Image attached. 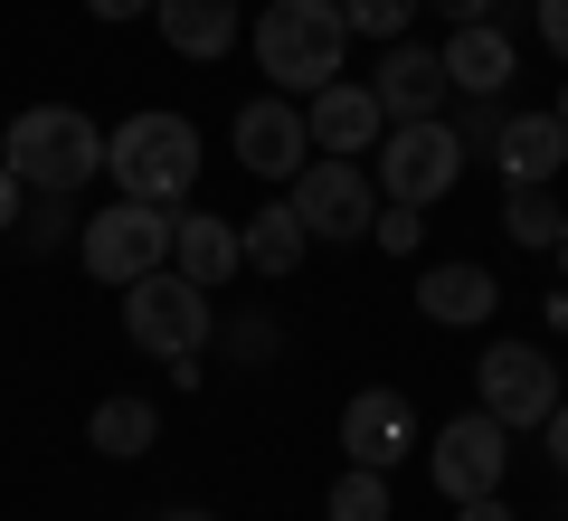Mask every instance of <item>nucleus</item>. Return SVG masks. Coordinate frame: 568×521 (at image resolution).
I'll return each instance as SVG.
<instances>
[{
  "instance_id": "19",
  "label": "nucleus",
  "mask_w": 568,
  "mask_h": 521,
  "mask_svg": "<svg viewBox=\"0 0 568 521\" xmlns=\"http://www.w3.org/2000/svg\"><path fill=\"white\" fill-rule=\"evenodd\" d=\"M237 247H246V275H265V284H284L294 265L313 257V238H304V219L294 209H256V219H237Z\"/></svg>"
},
{
  "instance_id": "29",
  "label": "nucleus",
  "mask_w": 568,
  "mask_h": 521,
  "mask_svg": "<svg viewBox=\"0 0 568 521\" xmlns=\"http://www.w3.org/2000/svg\"><path fill=\"white\" fill-rule=\"evenodd\" d=\"M540 437H549V464H559V474H568V399L549 408V427H540Z\"/></svg>"
},
{
  "instance_id": "9",
  "label": "nucleus",
  "mask_w": 568,
  "mask_h": 521,
  "mask_svg": "<svg viewBox=\"0 0 568 521\" xmlns=\"http://www.w3.org/2000/svg\"><path fill=\"white\" fill-rule=\"evenodd\" d=\"M426 464H436V493L446 502H484V493H503V474H511V427L484 418V408H474V418H446Z\"/></svg>"
},
{
  "instance_id": "16",
  "label": "nucleus",
  "mask_w": 568,
  "mask_h": 521,
  "mask_svg": "<svg viewBox=\"0 0 568 521\" xmlns=\"http://www.w3.org/2000/svg\"><path fill=\"white\" fill-rule=\"evenodd\" d=\"M493 303H503V284H493V265H474V257H446V265H426V275H417V313L446 322V332L484 322Z\"/></svg>"
},
{
  "instance_id": "15",
  "label": "nucleus",
  "mask_w": 568,
  "mask_h": 521,
  "mask_svg": "<svg viewBox=\"0 0 568 521\" xmlns=\"http://www.w3.org/2000/svg\"><path fill=\"white\" fill-rule=\"evenodd\" d=\"M152 29L171 39V58H200V67H219L227 48L246 39L237 0H152Z\"/></svg>"
},
{
  "instance_id": "18",
  "label": "nucleus",
  "mask_w": 568,
  "mask_h": 521,
  "mask_svg": "<svg viewBox=\"0 0 568 521\" xmlns=\"http://www.w3.org/2000/svg\"><path fill=\"white\" fill-rule=\"evenodd\" d=\"M436 58H446V86H455V96H503V86L521 77V58H511V39H503L493 20H465Z\"/></svg>"
},
{
  "instance_id": "2",
  "label": "nucleus",
  "mask_w": 568,
  "mask_h": 521,
  "mask_svg": "<svg viewBox=\"0 0 568 521\" xmlns=\"http://www.w3.org/2000/svg\"><path fill=\"white\" fill-rule=\"evenodd\" d=\"M351 58V20L342 0H265L256 20V67L275 77V96H323Z\"/></svg>"
},
{
  "instance_id": "8",
  "label": "nucleus",
  "mask_w": 568,
  "mask_h": 521,
  "mask_svg": "<svg viewBox=\"0 0 568 521\" xmlns=\"http://www.w3.org/2000/svg\"><path fill=\"white\" fill-rule=\"evenodd\" d=\"M474 389H484V418H503L511 437H521V427H549V408L568 399L559 361H549L540 341H493L484 361H474Z\"/></svg>"
},
{
  "instance_id": "37",
  "label": "nucleus",
  "mask_w": 568,
  "mask_h": 521,
  "mask_svg": "<svg viewBox=\"0 0 568 521\" xmlns=\"http://www.w3.org/2000/svg\"><path fill=\"white\" fill-rule=\"evenodd\" d=\"M0 133H10V123H0Z\"/></svg>"
},
{
  "instance_id": "25",
  "label": "nucleus",
  "mask_w": 568,
  "mask_h": 521,
  "mask_svg": "<svg viewBox=\"0 0 568 521\" xmlns=\"http://www.w3.org/2000/svg\"><path fill=\"white\" fill-rule=\"evenodd\" d=\"M85 219H67V200H48V190H29V209H20V247H58V238H77Z\"/></svg>"
},
{
  "instance_id": "14",
  "label": "nucleus",
  "mask_w": 568,
  "mask_h": 521,
  "mask_svg": "<svg viewBox=\"0 0 568 521\" xmlns=\"http://www.w3.org/2000/svg\"><path fill=\"white\" fill-rule=\"evenodd\" d=\"M171 265L190 284L219 294L227 275H246V247H237V219H209V209H171Z\"/></svg>"
},
{
  "instance_id": "1",
  "label": "nucleus",
  "mask_w": 568,
  "mask_h": 521,
  "mask_svg": "<svg viewBox=\"0 0 568 521\" xmlns=\"http://www.w3.org/2000/svg\"><path fill=\"white\" fill-rule=\"evenodd\" d=\"M104 171H114L123 200H152V209H181L190 181H200V123L171 114V104H142L104 133Z\"/></svg>"
},
{
  "instance_id": "27",
  "label": "nucleus",
  "mask_w": 568,
  "mask_h": 521,
  "mask_svg": "<svg viewBox=\"0 0 568 521\" xmlns=\"http://www.w3.org/2000/svg\"><path fill=\"white\" fill-rule=\"evenodd\" d=\"M227 351H237V361H265V351H275V322H237V332H227Z\"/></svg>"
},
{
  "instance_id": "6",
  "label": "nucleus",
  "mask_w": 568,
  "mask_h": 521,
  "mask_svg": "<svg viewBox=\"0 0 568 521\" xmlns=\"http://www.w3.org/2000/svg\"><path fill=\"white\" fill-rule=\"evenodd\" d=\"M77 257H85V275L95 284H133V275H152V265H171V209H152V200H114V209H95V219L77 228Z\"/></svg>"
},
{
  "instance_id": "32",
  "label": "nucleus",
  "mask_w": 568,
  "mask_h": 521,
  "mask_svg": "<svg viewBox=\"0 0 568 521\" xmlns=\"http://www.w3.org/2000/svg\"><path fill=\"white\" fill-rule=\"evenodd\" d=\"M85 10H95V20H142L152 0H85Z\"/></svg>"
},
{
  "instance_id": "13",
  "label": "nucleus",
  "mask_w": 568,
  "mask_h": 521,
  "mask_svg": "<svg viewBox=\"0 0 568 521\" xmlns=\"http://www.w3.org/2000/svg\"><path fill=\"white\" fill-rule=\"evenodd\" d=\"M369 96L388 104V123H426L436 104L455 96V86H446V58H436V48L388 39V58H379V77H369Z\"/></svg>"
},
{
  "instance_id": "11",
  "label": "nucleus",
  "mask_w": 568,
  "mask_h": 521,
  "mask_svg": "<svg viewBox=\"0 0 568 521\" xmlns=\"http://www.w3.org/2000/svg\"><path fill=\"white\" fill-rule=\"evenodd\" d=\"M304 123H313V152H342V161H361V152H379V133H388V104L369 96L361 77H332L323 96H304Z\"/></svg>"
},
{
  "instance_id": "5",
  "label": "nucleus",
  "mask_w": 568,
  "mask_h": 521,
  "mask_svg": "<svg viewBox=\"0 0 568 521\" xmlns=\"http://www.w3.org/2000/svg\"><path fill=\"white\" fill-rule=\"evenodd\" d=\"M369 181H379V200L436 209L455 181H465V133H455L446 114H426V123H388V133H379V161H369Z\"/></svg>"
},
{
  "instance_id": "17",
  "label": "nucleus",
  "mask_w": 568,
  "mask_h": 521,
  "mask_svg": "<svg viewBox=\"0 0 568 521\" xmlns=\"http://www.w3.org/2000/svg\"><path fill=\"white\" fill-rule=\"evenodd\" d=\"M493 161H503V190L559 181V171H568V123L559 114H511L503 142H493Z\"/></svg>"
},
{
  "instance_id": "35",
  "label": "nucleus",
  "mask_w": 568,
  "mask_h": 521,
  "mask_svg": "<svg viewBox=\"0 0 568 521\" xmlns=\"http://www.w3.org/2000/svg\"><path fill=\"white\" fill-rule=\"evenodd\" d=\"M549 114H559V123H568V77H559V104H549Z\"/></svg>"
},
{
  "instance_id": "23",
  "label": "nucleus",
  "mask_w": 568,
  "mask_h": 521,
  "mask_svg": "<svg viewBox=\"0 0 568 521\" xmlns=\"http://www.w3.org/2000/svg\"><path fill=\"white\" fill-rule=\"evenodd\" d=\"M426 0H342L351 39H407V20H417Z\"/></svg>"
},
{
  "instance_id": "12",
  "label": "nucleus",
  "mask_w": 568,
  "mask_h": 521,
  "mask_svg": "<svg viewBox=\"0 0 568 521\" xmlns=\"http://www.w3.org/2000/svg\"><path fill=\"white\" fill-rule=\"evenodd\" d=\"M342 455L388 474L398 455H417V408H407L398 389H361V399L342 408Z\"/></svg>"
},
{
  "instance_id": "4",
  "label": "nucleus",
  "mask_w": 568,
  "mask_h": 521,
  "mask_svg": "<svg viewBox=\"0 0 568 521\" xmlns=\"http://www.w3.org/2000/svg\"><path fill=\"white\" fill-rule=\"evenodd\" d=\"M123 332H133V351H152V361H200V341L219 332V303H209V284H190L181 265H152V275L123 284Z\"/></svg>"
},
{
  "instance_id": "22",
  "label": "nucleus",
  "mask_w": 568,
  "mask_h": 521,
  "mask_svg": "<svg viewBox=\"0 0 568 521\" xmlns=\"http://www.w3.org/2000/svg\"><path fill=\"white\" fill-rule=\"evenodd\" d=\"M323 512L332 521H388V474H379V464H351V474L323 493Z\"/></svg>"
},
{
  "instance_id": "36",
  "label": "nucleus",
  "mask_w": 568,
  "mask_h": 521,
  "mask_svg": "<svg viewBox=\"0 0 568 521\" xmlns=\"http://www.w3.org/2000/svg\"><path fill=\"white\" fill-rule=\"evenodd\" d=\"M559 275H568V228H559Z\"/></svg>"
},
{
  "instance_id": "20",
  "label": "nucleus",
  "mask_w": 568,
  "mask_h": 521,
  "mask_svg": "<svg viewBox=\"0 0 568 521\" xmlns=\"http://www.w3.org/2000/svg\"><path fill=\"white\" fill-rule=\"evenodd\" d=\"M152 437H162V408H152V399H104L95 418H85V445H95V455H114V464L152 455Z\"/></svg>"
},
{
  "instance_id": "34",
  "label": "nucleus",
  "mask_w": 568,
  "mask_h": 521,
  "mask_svg": "<svg viewBox=\"0 0 568 521\" xmlns=\"http://www.w3.org/2000/svg\"><path fill=\"white\" fill-rule=\"evenodd\" d=\"M162 521H209V512H200V502H181V512H162Z\"/></svg>"
},
{
  "instance_id": "24",
  "label": "nucleus",
  "mask_w": 568,
  "mask_h": 521,
  "mask_svg": "<svg viewBox=\"0 0 568 521\" xmlns=\"http://www.w3.org/2000/svg\"><path fill=\"white\" fill-rule=\"evenodd\" d=\"M369 238H379L388 257H417V247H426V209H407V200H379V219H369Z\"/></svg>"
},
{
  "instance_id": "33",
  "label": "nucleus",
  "mask_w": 568,
  "mask_h": 521,
  "mask_svg": "<svg viewBox=\"0 0 568 521\" xmlns=\"http://www.w3.org/2000/svg\"><path fill=\"white\" fill-rule=\"evenodd\" d=\"M540 313H549V332H568V284H559V294L540 303Z\"/></svg>"
},
{
  "instance_id": "10",
  "label": "nucleus",
  "mask_w": 568,
  "mask_h": 521,
  "mask_svg": "<svg viewBox=\"0 0 568 521\" xmlns=\"http://www.w3.org/2000/svg\"><path fill=\"white\" fill-rule=\"evenodd\" d=\"M227 142H237V161L256 171V181H275V190L313 161V123H304V104H294V96H256V104H237V133H227Z\"/></svg>"
},
{
  "instance_id": "26",
  "label": "nucleus",
  "mask_w": 568,
  "mask_h": 521,
  "mask_svg": "<svg viewBox=\"0 0 568 521\" xmlns=\"http://www.w3.org/2000/svg\"><path fill=\"white\" fill-rule=\"evenodd\" d=\"M20 209H29V181H20V171H10V161H0V238L20 228Z\"/></svg>"
},
{
  "instance_id": "3",
  "label": "nucleus",
  "mask_w": 568,
  "mask_h": 521,
  "mask_svg": "<svg viewBox=\"0 0 568 521\" xmlns=\"http://www.w3.org/2000/svg\"><path fill=\"white\" fill-rule=\"evenodd\" d=\"M0 161H10L29 190H48V200H77L104 171V123L77 114V104H29V114H10V133H0Z\"/></svg>"
},
{
  "instance_id": "31",
  "label": "nucleus",
  "mask_w": 568,
  "mask_h": 521,
  "mask_svg": "<svg viewBox=\"0 0 568 521\" xmlns=\"http://www.w3.org/2000/svg\"><path fill=\"white\" fill-rule=\"evenodd\" d=\"M426 10H446V20H455V29H465V20H484L493 0H426Z\"/></svg>"
},
{
  "instance_id": "28",
  "label": "nucleus",
  "mask_w": 568,
  "mask_h": 521,
  "mask_svg": "<svg viewBox=\"0 0 568 521\" xmlns=\"http://www.w3.org/2000/svg\"><path fill=\"white\" fill-rule=\"evenodd\" d=\"M540 39L559 48V58H568V0H540Z\"/></svg>"
},
{
  "instance_id": "30",
  "label": "nucleus",
  "mask_w": 568,
  "mask_h": 521,
  "mask_svg": "<svg viewBox=\"0 0 568 521\" xmlns=\"http://www.w3.org/2000/svg\"><path fill=\"white\" fill-rule=\"evenodd\" d=\"M455 521H511V502H503V493H484V502H455Z\"/></svg>"
},
{
  "instance_id": "21",
  "label": "nucleus",
  "mask_w": 568,
  "mask_h": 521,
  "mask_svg": "<svg viewBox=\"0 0 568 521\" xmlns=\"http://www.w3.org/2000/svg\"><path fill=\"white\" fill-rule=\"evenodd\" d=\"M503 228H511V247H559L568 209L549 200V181H530V190H503Z\"/></svg>"
},
{
  "instance_id": "7",
  "label": "nucleus",
  "mask_w": 568,
  "mask_h": 521,
  "mask_svg": "<svg viewBox=\"0 0 568 521\" xmlns=\"http://www.w3.org/2000/svg\"><path fill=\"white\" fill-rule=\"evenodd\" d=\"M284 209L304 219V238H361L379 219V181L369 161H342V152H313L294 181H284Z\"/></svg>"
}]
</instances>
